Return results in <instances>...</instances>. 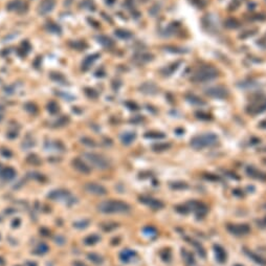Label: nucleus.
Wrapping results in <instances>:
<instances>
[{"label":"nucleus","instance_id":"obj_1","mask_svg":"<svg viewBox=\"0 0 266 266\" xmlns=\"http://www.w3.org/2000/svg\"><path fill=\"white\" fill-rule=\"evenodd\" d=\"M217 77H218V70H217L215 67L203 66V67L199 68V69L193 74L191 80L195 83H200V82L211 81V80L215 79Z\"/></svg>","mask_w":266,"mask_h":266},{"label":"nucleus","instance_id":"obj_2","mask_svg":"<svg viewBox=\"0 0 266 266\" xmlns=\"http://www.w3.org/2000/svg\"><path fill=\"white\" fill-rule=\"evenodd\" d=\"M217 141H218V138L214 134H202V135L195 136L194 138H192L191 146L194 149L199 150V149H203L205 147H211V146L215 145Z\"/></svg>","mask_w":266,"mask_h":266},{"label":"nucleus","instance_id":"obj_3","mask_svg":"<svg viewBox=\"0 0 266 266\" xmlns=\"http://www.w3.org/2000/svg\"><path fill=\"white\" fill-rule=\"evenodd\" d=\"M99 208L100 210L105 212V213H125V212H128L130 210L128 204L122 201H115V200L103 202Z\"/></svg>","mask_w":266,"mask_h":266},{"label":"nucleus","instance_id":"obj_4","mask_svg":"<svg viewBox=\"0 0 266 266\" xmlns=\"http://www.w3.org/2000/svg\"><path fill=\"white\" fill-rule=\"evenodd\" d=\"M205 94L211 98L225 99L228 96V90L223 86H214L205 89Z\"/></svg>","mask_w":266,"mask_h":266},{"label":"nucleus","instance_id":"obj_5","mask_svg":"<svg viewBox=\"0 0 266 266\" xmlns=\"http://www.w3.org/2000/svg\"><path fill=\"white\" fill-rule=\"evenodd\" d=\"M85 156H86V158L90 162L98 166V168H107V165H108L107 161H106L105 158H103L101 155L93 154V153H87V154H85Z\"/></svg>","mask_w":266,"mask_h":266},{"label":"nucleus","instance_id":"obj_6","mask_svg":"<svg viewBox=\"0 0 266 266\" xmlns=\"http://www.w3.org/2000/svg\"><path fill=\"white\" fill-rule=\"evenodd\" d=\"M56 4L55 0H42V2L39 4L38 12L41 15H46V14L50 13L54 10Z\"/></svg>","mask_w":266,"mask_h":266},{"label":"nucleus","instance_id":"obj_7","mask_svg":"<svg viewBox=\"0 0 266 266\" xmlns=\"http://www.w3.org/2000/svg\"><path fill=\"white\" fill-rule=\"evenodd\" d=\"M227 228L231 234H235V235H246V234L250 233V228L248 227L246 224L230 225Z\"/></svg>","mask_w":266,"mask_h":266},{"label":"nucleus","instance_id":"obj_8","mask_svg":"<svg viewBox=\"0 0 266 266\" xmlns=\"http://www.w3.org/2000/svg\"><path fill=\"white\" fill-rule=\"evenodd\" d=\"M266 110V99L261 100L259 102H256L254 104H253L248 109V112L250 114H258L261 113L263 111Z\"/></svg>","mask_w":266,"mask_h":266},{"label":"nucleus","instance_id":"obj_9","mask_svg":"<svg viewBox=\"0 0 266 266\" xmlns=\"http://www.w3.org/2000/svg\"><path fill=\"white\" fill-rule=\"evenodd\" d=\"M139 90H141V92L146 94H155L158 91V87L152 82H146L139 86Z\"/></svg>","mask_w":266,"mask_h":266},{"label":"nucleus","instance_id":"obj_10","mask_svg":"<svg viewBox=\"0 0 266 266\" xmlns=\"http://www.w3.org/2000/svg\"><path fill=\"white\" fill-rule=\"evenodd\" d=\"M100 58V55L99 54H92V55H89L87 56L86 58H85L84 60H83L82 62V68L84 70H87L88 68H89L91 65L93 64L94 61H96Z\"/></svg>","mask_w":266,"mask_h":266},{"label":"nucleus","instance_id":"obj_11","mask_svg":"<svg viewBox=\"0 0 266 266\" xmlns=\"http://www.w3.org/2000/svg\"><path fill=\"white\" fill-rule=\"evenodd\" d=\"M23 7H26V4L23 3L21 0H13V1L8 2V4L7 5L8 11H17V12H20V11L23 10Z\"/></svg>","mask_w":266,"mask_h":266},{"label":"nucleus","instance_id":"obj_12","mask_svg":"<svg viewBox=\"0 0 266 266\" xmlns=\"http://www.w3.org/2000/svg\"><path fill=\"white\" fill-rule=\"evenodd\" d=\"M180 63H181V61H176V62L172 63V64L168 65L167 67H165L164 69L161 70L162 74H164V76H171V74H172L174 71L179 67Z\"/></svg>","mask_w":266,"mask_h":266},{"label":"nucleus","instance_id":"obj_13","mask_svg":"<svg viewBox=\"0 0 266 266\" xmlns=\"http://www.w3.org/2000/svg\"><path fill=\"white\" fill-rule=\"evenodd\" d=\"M98 42L100 44H102L103 46H105V47H112L113 45H114V41L112 39L110 38V37H108V36H104V35H102V36H99L98 38Z\"/></svg>","mask_w":266,"mask_h":266},{"label":"nucleus","instance_id":"obj_14","mask_svg":"<svg viewBox=\"0 0 266 266\" xmlns=\"http://www.w3.org/2000/svg\"><path fill=\"white\" fill-rule=\"evenodd\" d=\"M45 27H46V30L49 31V33H53V34H61V31H62L61 26L53 21H48L47 23L45 24Z\"/></svg>","mask_w":266,"mask_h":266},{"label":"nucleus","instance_id":"obj_15","mask_svg":"<svg viewBox=\"0 0 266 266\" xmlns=\"http://www.w3.org/2000/svg\"><path fill=\"white\" fill-rule=\"evenodd\" d=\"M114 34H115V36L118 37V38L123 39V40H127V39L132 38V34H131L129 30H123V28H118V30H115Z\"/></svg>","mask_w":266,"mask_h":266},{"label":"nucleus","instance_id":"obj_16","mask_svg":"<svg viewBox=\"0 0 266 266\" xmlns=\"http://www.w3.org/2000/svg\"><path fill=\"white\" fill-rule=\"evenodd\" d=\"M134 59H135L136 61H138L139 63H145V62L151 61V60L153 59V56L149 53H142V54H138V55H136L135 57H134Z\"/></svg>","mask_w":266,"mask_h":266},{"label":"nucleus","instance_id":"obj_17","mask_svg":"<svg viewBox=\"0 0 266 266\" xmlns=\"http://www.w3.org/2000/svg\"><path fill=\"white\" fill-rule=\"evenodd\" d=\"M69 45L73 49H77V50H83L87 47V44L85 43L84 41H81V40H77V41H71Z\"/></svg>","mask_w":266,"mask_h":266},{"label":"nucleus","instance_id":"obj_18","mask_svg":"<svg viewBox=\"0 0 266 266\" xmlns=\"http://www.w3.org/2000/svg\"><path fill=\"white\" fill-rule=\"evenodd\" d=\"M134 139H135V133L134 132H126L122 135V141L126 145L131 144Z\"/></svg>","mask_w":266,"mask_h":266},{"label":"nucleus","instance_id":"obj_19","mask_svg":"<svg viewBox=\"0 0 266 266\" xmlns=\"http://www.w3.org/2000/svg\"><path fill=\"white\" fill-rule=\"evenodd\" d=\"M50 79L54 80V81L60 83V84H64V83L66 82L65 77L63 76L62 73H59V72H53L50 74Z\"/></svg>","mask_w":266,"mask_h":266},{"label":"nucleus","instance_id":"obj_20","mask_svg":"<svg viewBox=\"0 0 266 266\" xmlns=\"http://www.w3.org/2000/svg\"><path fill=\"white\" fill-rule=\"evenodd\" d=\"M224 24H225V26L228 27V28H237L239 26L240 23H239L238 20L235 19V18H228V19L225 20Z\"/></svg>","mask_w":266,"mask_h":266},{"label":"nucleus","instance_id":"obj_21","mask_svg":"<svg viewBox=\"0 0 266 266\" xmlns=\"http://www.w3.org/2000/svg\"><path fill=\"white\" fill-rule=\"evenodd\" d=\"M187 100L190 103H192V104H197V105H200V104H204V102L202 101L201 99L198 98V96H194V94H188L187 96Z\"/></svg>","mask_w":266,"mask_h":266},{"label":"nucleus","instance_id":"obj_22","mask_svg":"<svg viewBox=\"0 0 266 266\" xmlns=\"http://www.w3.org/2000/svg\"><path fill=\"white\" fill-rule=\"evenodd\" d=\"M166 50L172 51V53H177V54H182V53H185V51H187V50H184V48H178V47H174V46L166 47Z\"/></svg>","mask_w":266,"mask_h":266},{"label":"nucleus","instance_id":"obj_23","mask_svg":"<svg viewBox=\"0 0 266 266\" xmlns=\"http://www.w3.org/2000/svg\"><path fill=\"white\" fill-rule=\"evenodd\" d=\"M48 110H49L51 113H55L59 110V106L57 105L55 102H50L49 104H48Z\"/></svg>","mask_w":266,"mask_h":266},{"label":"nucleus","instance_id":"obj_24","mask_svg":"<svg viewBox=\"0 0 266 266\" xmlns=\"http://www.w3.org/2000/svg\"><path fill=\"white\" fill-rule=\"evenodd\" d=\"M85 92H86V94L88 96H92V98H96V96H98V93H96V91L94 89H91V88H85Z\"/></svg>","mask_w":266,"mask_h":266},{"label":"nucleus","instance_id":"obj_25","mask_svg":"<svg viewBox=\"0 0 266 266\" xmlns=\"http://www.w3.org/2000/svg\"><path fill=\"white\" fill-rule=\"evenodd\" d=\"M81 5L84 8H90V7H93V2L90 1V0H84L81 3Z\"/></svg>","mask_w":266,"mask_h":266},{"label":"nucleus","instance_id":"obj_26","mask_svg":"<svg viewBox=\"0 0 266 266\" xmlns=\"http://www.w3.org/2000/svg\"><path fill=\"white\" fill-rule=\"evenodd\" d=\"M254 31H256V30H247V31H244V33L242 34V35H240V38H247V37H250V36H253V35H254Z\"/></svg>","mask_w":266,"mask_h":266},{"label":"nucleus","instance_id":"obj_27","mask_svg":"<svg viewBox=\"0 0 266 266\" xmlns=\"http://www.w3.org/2000/svg\"><path fill=\"white\" fill-rule=\"evenodd\" d=\"M158 12H159V7H158V5H154V7L150 10V13L152 14V15H154V16H155Z\"/></svg>","mask_w":266,"mask_h":266},{"label":"nucleus","instance_id":"obj_28","mask_svg":"<svg viewBox=\"0 0 266 266\" xmlns=\"http://www.w3.org/2000/svg\"><path fill=\"white\" fill-rule=\"evenodd\" d=\"M196 1L198 2V3H197V7H202L205 4L203 0H191V2H193L194 4H196Z\"/></svg>","mask_w":266,"mask_h":266},{"label":"nucleus","instance_id":"obj_29","mask_svg":"<svg viewBox=\"0 0 266 266\" xmlns=\"http://www.w3.org/2000/svg\"><path fill=\"white\" fill-rule=\"evenodd\" d=\"M146 136H147V137H156V138L161 137V138H162V137H164V134H159V133H154V134H152V133H150V134H147Z\"/></svg>","mask_w":266,"mask_h":266},{"label":"nucleus","instance_id":"obj_30","mask_svg":"<svg viewBox=\"0 0 266 266\" xmlns=\"http://www.w3.org/2000/svg\"><path fill=\"white\" fill-rule=\"evenodd\" d=\"M127 105H130V109H138V108H137V106L134 104V103H127Z\"/></svg>","mask_w":266,"mask_h":266},{"label":"nucleus","instance_id":"obj_31","mask_svg":"<svg viewBox=\"0 0 266 266\" xmlns=\"http://www.w3.org/2000/svg\"><path fill=\"white\" fill-rule=\"evenodd\" d=\"M114 2H115V0H106V3L108 5H112Z\"/></svg>","mask_w":266,"mask_h":266},{"label":"nucleus","instance_id":"obj_32","mask_svg":"<svg viewBox=\"0 0 266 266\" xmlns=\"http://www.w3.org/2000/svg\"><path fill=\"white\" fill-rule=\"evenodd\" d=\"M2 119V116H1V115H0V119Z\"/></svg>","mask_w":266,"mask_h":266}]
</instances>
